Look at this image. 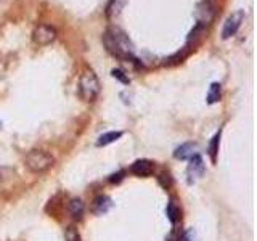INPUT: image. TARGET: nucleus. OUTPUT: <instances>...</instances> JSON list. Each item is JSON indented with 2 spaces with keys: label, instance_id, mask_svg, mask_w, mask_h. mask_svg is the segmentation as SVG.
Segmentation results:
<instances>
[{
  "label": "nucleus",
  "instance_id": "9b49d317",
  "mask_svg": "<svg viewBox=\"0 0 257 241\" xmlns=\"http://www.w3.org/2000/svg\"><path fill=\"white\" fill-rule=\"evenodd\" d=\"M111 208V199L108 196H98L93 201V211L95 214H106Z\"/></svg>",
  "mask_w": 257,
  "mask_h": 241
},
{
  "label": "nucleus",
  "instance_id": "7ed1b4c3",
  "mask_svg": "<svg viewBox=\"0 0 257 241\" xmlns=\"http://www.w3.org/2000/svg\"><path fill=\"white\" fill-rule=\"evenodd\" d=\"M100 93V82L93 71H84L79 79V95L84 102H93Z\"/></svg>",
  "mask_w": 257,
  "mask_h": 241
},
{
  "label": "nucleus",
  "instance_id": "2eb2a0df",
  "mask_svg": "<svg viewBox=\"0 0 257 241\" xmlns=\"http://www.w3.org/2000/svg\"><path fill=\"white\" fill-rule=\"evenodd\" d=\"M204 32H206V26H203V24H196V28L193 29V31L190 32V36H188V44H196L198 40L204 36Z\"/></svg>",
  "mask_w": 257,
  "mask_h": 241
},
{
  "label": "nucleus",
  "instance_id": "f3484780",
  "mask_svg": "<svg viewBox=\"0 0 257 241\" xmlns=\"http://www.w3.org/2000/svg\"><path fill=\"white\" fill-rule=\"evenodd\" d=\"M219 143H220V132L214 135L212 142H211V147H209V154H211V159H212V163H215V159H217Z\"/></svg>",
  "mask_w": 257,
  "mask_h": 241
},
{
  "label": "nucleus",
  "instance_id": "9d476101",
  "mask_svg": "<svg viewBox=\"0 0 257 241\" xmlns=\"http://www.w3.org/2000/svg\"><path fill=\"white\" fill-rule=\"evenodd\" d=\"M68 211H69V214H71L73 219H82L84 211H85V206H84V203H82V199L73 198V199L68 203Z\"/></svg>",
  "mask_w": 257,
  "mask_h": 241
},
{
  "label": "nucleus",
  "instance_id": "6ab92c4d",
  "mask_svg": "<svg viewBox=\"0 0 257 241\" xmlns=\"http://www.w3.org/2000/svg\"><path fill=\"white\" fill-rule=\"evenodd\" d=\"M64 238H66V241H80V233L74 225H69V227L64 230Z\"/></svg>",
  "mask_w": 257,
  "mask_h": 241
},
{
  "label": "nucleus",
  "instance_id": "f257e3e1",
  "mask_svg": "<svg viewBox=\"0 0 257 241\" xmlns=\"http://www.w3.org/2000/svg\"><path fill=\"white\" fill-rule=\"evenodd\" d=\"M103 44L108 52L111 55H114V57H118L121 60H130V61L140 64V61L134 55L132 42H130L129 37L121 29H108L103 34Z\"/></svg>",
  "mask_w": 257,
  "mask_h": 241
},
{
  "label": "nucleus",
  "instance_id": "6e6552de",
  "mask_svg": "<svg viewBox=\"0 0 257 241\" xmlns=\"http://www.w3.org/2000/svg\"><path fill=\"white\" fill-rule=\"evenodd\" d=\"M204 161L203 158L199 156V154H195L193 158L190 159V166H188V177H190V182L191 180H196L199 179L201 175L204 174Z\"/></svg>",
  "mask_w": 257,
  "mask_h": 241
},
{
  "label": "nucleus",
  "instance_id": "aec40b11",
  "mask_svg": "<svg viewBox=\"0 0 257 241\" xmlns=\"http://www.w3.org/2000/svg\"><path fill=\"white\" fill-rule=\"evenodd\" d=\"M111 74H113V77H114V79L121 80V82H122V84H129V77L125 76V74H124L122 71H121V69H113V73H111Z\"/></svg>",
  "mask_w": 257,
  "mask_h": 241
},
{
  "label": "nucleus",
  "instance_id": "a211bd4d",
  "mask_svg": "<svg viewBox=\"0 0 257 241\" xmlns=\"http://www.w3.org/2000/svg\"><path fill=\"white\" fill-rule=\"evenodd\" d=\"M124 5H125V0H111L109 5H108V16H114V15H118Z\"/></svg>",
  "mask_w": 257,
  "mask_h": 241
},
{
  "label": "nucleus",
  "instance_id": "4468645a",
  "mask_svg": "<svg viewBox=\"0 0 257 241\" xmlns=\"http://www.w3.org/2000/svg\"><path fill=\"white\" fill-rule=\"evenodd\" d=\"M220 84L219 82H214L212 85H211V89H209V93H208V103L209 105H212L215 102H219L220 100Z\"/></svg>",
  "mask_w": 257,
  "mask_h": 241
},
{
  "label": "nucleus",
  "instance_id": "20e7f679",
  "mask_svg": "<svg viewBox=\"0 0 257 241\" xmlns=\"http://www.w3.org/2000/svg\"><path fill=\"white\" fill-rule=\"evenodd\" d=\"M244 12L243 10H238V12L231 13L228 18H227V21L224 24V31H222V37L224 39H230L233 37L236 32H238V29L241 28V23L244 21Z\"/></svg>",
  "mask_w": 257,
  "mask_h": 241
},
{
  "label": "nucleus",
  "instance_id": "423d86ee",
  "mask_svg": "<svg viewBox=\"0 0 257 241\" xmlns=\"http://www.w3.org/2000/svg\"><path fill=\"white\" fill-rule=\"evenodd\" d=\"M214 16H215V7L209 0H204V2H201L198 5V8H196V18H198L199 24L206 26V24L212 21Z\"/></svg>",
  "mask_w": 257,
  "mask_h": 241
},
{
  "label": "nucleus",
  "instance_id": "0eeeda50",
  "mask_svg": "<svg viewBox=\"0 0 257 241\" xmlns=\"http://www.w3.org/2000/svg\"><path fill=\"white\" fill-rule=\"evenodd\" d=\"M130 172L137 177H148L154 172V164L150 159H138L130 166Z\"/></svg>",
  "mask_w": 257,
  "mask_h": 241
},
{
  "label": "nucleus",
  "instance_id": "1a4fd4ad",
  "mask_svg": "<svg viewBox=\"0 0 257 241\" xmlns=\"http://www.w3.org/2000/svg\"><path fill=\"white\" fill-rule=\"evenodd\" d=\"M196 150L198 147L195 143H183L174 151V156L177 159H191L196 154Z\"/></svg>",
  "mask_w": 257,
  "mask_h": 241
},
{
  "label": "nucleus",
  "instance_id": "412c9836",
  "mask_svg": "<svg viewBox=\"0 0 257 241\" xmlns=\"http://www.w3.org/2000/svg\"><path fill=\"white\" fill-rule=\"evenodd\" d=\"M159 182H161V185H163L164 188H167L169 185H170V175L169 174H161Z\"/></svg>",
  "mask_w": 257,
  "mask_h": 241
},
{
  "label": "nucleus",
  "instance_id": "ddd939ff",
  "mask_svg": "<svg viewBox=\"0 0 257 241\" xmlns=\"http://www.w3.org/2000/svg\"><path fill=\"white\" fill-rule=\"evenodd\" d=\"M121 137H122V132H121V130H114V132L103 134L102 137L98 138L97 145H98V147H106V145H109V143L116 142V140H118V138H121Z\"/></svg>",
  "mask_w": 257,
  "mask_h": 241
},
{
  "label": "nucleus",
  "instance_id": "f03ea898",
  "mask_svg": "<svg viewBox=\"0 0 257 241\" xmlns=\"http://www.w3.org/2000/svg\"><path fill=\"white\" fill-rule=\"evenodd\" d=\"M24 164L26 167L34 174H42L55 164V158L45 150H32L26 154L24 158Z\"/></svg>",
  "mask_w": 257,
  "mask_h": 241
},
{
  "label": "nucleus",
  "instance_id": "39448f33",
  "mask_svg": "<svg viewBox=\"0 0 257 241\" xmlns=\"http://www.w3.org/2000/svg\"><path fill=\"white\" fill-rule=\"evenodd\" d=\"M57 39V31L52 26H45V24H40L32 32V40L37 45H48L52 44L53 40Z\"/></svg>",
  "mask_w": 257,
  "mask_h": 241
},
{
  "label": "nucleus",
  "instance_id": "f8f14e48",
  "mask_svg": "<svg viewBox=\"0 0 257 241\" xmlns=\"http://www.w3.org/2000/svg\"><path fill=\"white\" fill-rule=\"evenodd\" d=\"M15 177H16V172L13 167H0V187L12 183Z\"/></svg>",
  "mask_w": 257,
  "mask_h": 241
},
{
  "label": "nucleus",
  "instance_id": "dca6fc26",
  "mask_svg": "<svg viewBox=\"0 0 257 241\" xmlns=\"http://www.w3.org/2000/svg\"><path fill=\"white\" fill-rule=\"evenodd\" d=\"M166 212H167V217H169V220L172 224H175L180 219V211H179L177 206H175L174 201H170V203L167 204V209H166Z\"/></svg>",
  "mask_w": 257,
  "mask_h": 241
},
{
  "label": "nucleus",
  "instance_id": "4be33fe9",
  "mask_svg": "<svg viewBox=\"0 0 257 241\" xmlns=\"http://www.w3.org/2000/svg\"><path fill=\"white\" fill-rule=\"evenodd\" d=\"M122 175H124V172L113 174V175L109 177V182H111V183H118V182H121V180H122Z\"/></svg>",
  "mask_w": 257,
  "mask_h": 241
}]
</instances>
